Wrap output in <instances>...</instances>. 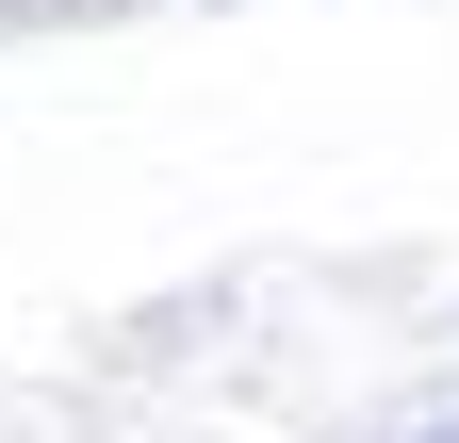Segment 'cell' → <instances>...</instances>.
Segmentation results:
<instances>
[]
</instances>
